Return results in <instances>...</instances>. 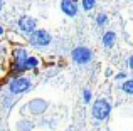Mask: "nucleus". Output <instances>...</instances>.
I'll list each match as a JSON object with an SVG mask.
<instances>
[{
    "label": "nucleus",
    "mask_w": 133,
    "mask_h": 131,
    "mask_svg": "<svg viewBox=\"0 0 133 131\" xmlns=\"http://www.w3.org/2000/svg\"><path fill=\"white\" fill-rule=\"evenodd\" d=\"M25 61H27L25 50L17 49L14 52V69L15 71H25Z\"/></svg>",
    "instance_id": "6"
},
{
    "label": "nucleus",
    "mask_w": 133,
    "mask_h": 131,
    "mask_svg": "<svg viewBox=\"0 0 133 131\" xmlns=\"http://www.w3.org/2000/svg\"><path fill=\"white\" fill-rule=\"evenodd\" d=\"M72 59H74L76 64H88L93 59V52L88 47H76L72 50Z\"/></svg>",
    "instance_id": "3"
},
{
    "label": "nucleus",
    "mask_w": 133,
    "mask_h": 131,
    "mask_svg": "<svg viewBox=\"0 0 133 131\" xmlns=\"http://www.w3.org/2000/svg\"><path fill=\"white\" fill-rule=\"evenodd\" d=\"M36 66H37V59H36V57H27V61H25V69L36 67Z\"/></svg>",
    "instance_id": "12"
},
{
    "label": "nucleus",
    "mask_w": 133,
    "mask_h": 131,
    "mask_svg": "<svg viewBox=\"0 0 133 131\" xmlns=\"http://www.w3.org/2000/svg\"><path fill=\"white\" fill-rule=\"evenodd\" d=\"M2 34H3V29H2V27H0V35H2Z\"/></svg>",
    "instance_id": "17"
},
{
    "label": "nucleus",
    "mask_w": 133,
    "mask_h": 131,
    "mask_svg": "<svg viewBox=\"0 0 133 131\" xmlns=\"http://www.w3.org/2000/svg\"><path fill=\"white\" fill-rule=\"evenodd\" d=\"M96 3V0H83V9L84 10H91Z\"/></svg>",
    "instance_id": "11"
},
{
    "label": "nucleus",
    "mask_w": 133,
    "mask_h": 131,
    "mask_svg": "<svg viewBox=\"0 0 133 131\" xmlns=\"http://www.w3.org/2000/svg\"><path fill=\"white\" fill-rule=\"evenodd\" d=\"M98 25H103L104 22H106V15H104V13H101V15H98Z\"/></svg>",
    "instance_id": "13"
},
{
    "label": "nucleus",
    "mask_w": 133,
    "mask_h": 131,
    "mask_svg": "<svg viewBox=\"0 0 133 131\" xmlns=\"http://www.w3.org/2000/svg\"><path fill=\"white\" fill-rule=\"evenodd\" d=\"M123 91L127 92V94H133V81L131 79H128V81L123 84Z\"/></svg>",
    "instance_id": "10"
},
{
    "label": "nucleus",
    "mask_w": 133,
    "mask_h": 131,
    "mask_svg": "<svg viewBox=\"0 0 133 131\" xmlns=\"http://www.w3.org/2000/svg\"><path fill=\"white\" fill-rule=\"evenodd\" d=\"M111 111V104L106 99H98L93 104V118L96 119H106Z\"/></svg>",
    "instance_id": "1"
},
{
    "label": "nucleus",
    "mask_w": 133,
    "mask_h": 131,
    "mask_svg": "<svg viewBox=\"0 0 133 131\" xmlns=\"http://www.w3.org/2000/svg\"><path fill=\"white\" fill-rule=\"evenodd\" d=\"M0 9H2V2H0Z\"/></svg>",
    "instance_id": "18"
},
{
    "label": "nucleus",
    "mask_w": 133,
    "mask_h": 131,
    "mask_svg": "<svg viewBox=\"0 0 133 131\" xmlns=\"http://www.w3.org/2000/svg\"><path fill=\"white\" fill-rule=\"evenodd\" d=\"M127 77V74L125 72H120V74H116V79H125Z\"/></svg>",
    "instance_id": "15"
},
{
    "label": "nucleus",
    "mask_w": 133,
    "mask_h": 131,
    "mask_svg": "<svg viewBox=\"0 0 133 131\" xmlns=\"http://www.w3.org/2000/svg\"><path fill=\"white\" fill-rule=\"evenodd\" d=\"M89 99H91V94H89V91H84V101L88 103Z\"/></svg>",
    "instance_id": "14"
},
{
    "label": "nucleus",
    "mask_w": 133,
    "mask_h": 131,
    "mask_svg": "<svg viewBox=\"0 0 133 131\" xmlns=\"http://www.w3.org/2000/svg\"><path fill=\"white\" fill-rule=\"evenodd\" d=\"M61 9H62V12H64L66 15L74 17L76 13H78V3H76V0H62Z\"/></svg>",
    "instance_id": "7"
},
{
    "label": "nucleus",
    "mask_w": 133,
    "mask_h": 131,
    "mask_svg": "<svg viewBox=\"0 0 133 131\" xmlns=\"http://www.w3.org/2000/svg\"><path fill=\"white\" fill-rule=\"evenodd\" d=\"M29 42L32 44V46H36V47H44V46H47V44L51 42V35H49L47 30H42V29L34 30V32L30 34V37H29Z\"/></svg>",
    "instance_id": "2"
},
{
    "label": "nucleus",
    "mask_w": 133,
    "mask_h": 131,
    "mask_svg": "<svg viewBox=\"0 0 133 131\" xmlns=\"http://www.w3.org/2000/svg\"><path fill=\"white\" fill-rule=\"evenodd\" d=\"M10 92L14 94H20V92H25L27 89L30 88V81L27 77H15L12 82H10Z\"/></svg>",
    "instance_id": "4"
},
{
    "label": "nucleus",
    "mask_w": 133,
    "mask_h": 131,
    "mask_svg": "<svg viewBox=\"0 0 133 131\" xmlns=\"http://www.w3.org/2000/svg\"><path fill=\"white\" fill-rule=\"evenodd\" d=\"M115 39H116V34H115V32H106L104 37H103V44L106 47H111L115 44Z\"/></svg>",
    "instance_id": "9"
},
{
    "label": "nucleus",
    "mask_w": 133,
    "mask_h": 131,
    "mask_svg": "<svg viewBox=\"0 0 133 131\" xmlns=\"http://www.w3.org/2000/svg\"><path fill=\"white\" fill-rule=\"evenodd\" d=\"M19 29L22 30V32L25 34H32L34 30H37V22L36 19H32V17H20L19 20Z\"/></svg>",
    "instance_id": "5"
},
{
    "label": "nucleus",
    "mask_w": 133,
    "mask_h": 131,
    "mask_svg": "<svg viewBox=\"0 0 133 131\" xmlns=\"http://www.w3.org/2000/svg\"><path fill=\"white\" fill-rule=\"evenodd\" d=\"M128 67H133V59H131V57L128 59Z\"/></svg>",
    "instance_id": "16"
},
{
    "label": "nucleus",
    "mask_w": 133,
    "mask_h": 131,
    "mask_svg": "<svg viewBox=\"0 0 133 131\" xmlns=\"http://www.w3.org/2000/svg\"><path fill=\"white\" fill-rule=\"evenodd\" d=\"M45 108H47V103L42 101V99H36V101L30 103V111L36 113V114H37V113H44Z\"/></svg>",
    "instance_id": "8"
}]
</instances>
